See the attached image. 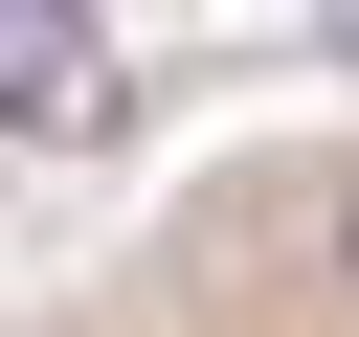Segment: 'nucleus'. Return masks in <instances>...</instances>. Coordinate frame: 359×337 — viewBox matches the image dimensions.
I'll list each match as a JSON object with an SVG mask.
<instances>
[{"label": "nucleus", "instance_id": "nucleus-1", "mask_svg": "<svg viewBox=\"0 0 359 337\" xmlns=\"http://www.w3.org/2000/svg\"><path fill=\"white\" fill-rule=\"evenodd\" d=\"M45 337H359V135H247V157H202Z\"/></svg>", "mask_w": 359, "mask_h": 337}]
</instances>
